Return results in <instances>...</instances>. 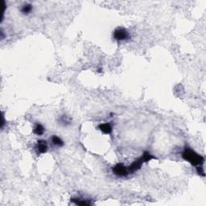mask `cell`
<instances>
[{
    "label": "cell",
    "mask_w": 206,
    "mask_h": 206,
    "mask_svg": "<svg viewBox=\"0 0 206 206\" xmlns=\"http://www.w3.org/2000/svg\"><path fill=\"white\" fill-rule=\"evenodd\" d=\"M98 129L105 135H109L112 132V126L110 123H101L98 126Z\"/></svg>",
    "instance_id": "obj_6"
},
{
    "label": "cell",
    "mask_w": 206,
    "mask_h": 206,
    "mask_svg": "<svg viewBox=\"0 0 206 206\" xmlns=\"http://www.w3.org/2000/svg\"><path fill=\"white\" fill-rule=\"evenodd\" d=\"M71 201L73 202V203H74L75 204L81 205V206H87V205H90V204H92V203L89 201L79 199V198H73V199H71Z\"/></svg>",
    "instance_id": "obj_7"
},
{
    "label": "cell",
    "mask_w": 206,
    "mask_h": 206,
    "mask_svg": "<svg viewBox=\"0 0 206 206\" xmlns=\"http://www.w3.org/2000/svg\"><path fill=\"white\" fill-rule=\"evenodd\" d=\"M51 140L54 145L57 146V147H63L64 144H65L63 140H62L60 137H58V136L56 135L52 136L51 138Z\"/></svg>",
    "instance_id": "obj_9"
},
{
    "label": "cell",
    "mask_w": 206,
    "mask_h": 206,
    "mask_svg": "<svg viewBox=\"0 0 206 206\" xmlns=\"http://www.w3.org/2000/svg\"><path fill=\"white\" fill-rule=\"evenodd\" d=\"M113 172L115 175L118 176H126L128 175V170L127 168L122 164H117L113 168Z\"/></svg>",
    "instance_id": "obj_3"
},
{
    "label": "cell",
    "mask_w": 206,
    "mask_h": 206,
    "mask_svg": "<svg viewBox=\"0 0 206 206\" xmlns=\"http://www.w3.org/2000/svg\"><path fill=\"white\" fill-rule=\"evenodd\" d=\"M61 122H62V124L65 125V126H66V125H69L71 123V121H72V119H71L70 118L68 117V116H67V115H63L62 117H61Z\"/></svg>",
    "instance_id": "obj_12"
},
{
    "label": "cell",
    "mask_w": 206,
    "mask_h": 206,
    "mask_svg": "<svg viewBox=\"0 0 206 206\" xmlns=\"http://www.w3.org/2000/svg\"><path fill=\"white\" fill-rule=\"evenodd\" d=\"M182 158L184 160L190 163L192 165L197 167L201 166L204 162V157L189 148H186L184 151H183Z\"/></svg>",
    "instance_id": "obj_1"
},
{
    "label": "cell",
    "mask_w": 206,
    "mask_h": 206,
    "mask_svg": "<svg viewBox=\"0 0 206 206\" xmlns=\"http://www.w3.org/2000/svg\"><path fill=\"white\" fill-rule=\"evenodd\" d=\"M143 164H144V161H143L142 156L138 158V159H136L135 160V161L127 168L128 173H134V172H135V171H137L138 170H139Z\"/></svg>",
    "instance_id": "obj_4"
},
{
    "label": "cell",
    "mask_w": 206,
    "mask_h": 206,
    "mask_svg": "<svg viewBox=\"0 0 206 206\" xmlns=\"http://www.w3.org/2000/svg\"><path fill=\"white\" fill-rule=\"evenodd\" d=\"M142 158H143L144 163H148V162L151 161V159H156V158H155L154 155H152V154H151L149 151H144V152H143V155H142Z\"/></svg>",
    "instance_id": "obj_10"
},
{
    "label": "cell",
    "mask_w": 206,
    "mask_h": 206,
    "mask_svg": "<svg viewBox=\"0 0 206 206\" xmlns=\"http://www.w3.org/2000/svg\"><path fill=\"white\" fill-rule=\"evenodd\" d=\"M35 148L37 150L38 153L40 154H45L48 151V143L45 140H39L37 141V144L35 146Z\"/></svg>",
    "instance_id": "obj_5"
},
{
    "label": "cell",
    "mask_w": 206,
    "mask_h": 206,
    "mask_svg": "<svg viewBox=\"0 0 206 206\" xmlns=\"http://www.w3.org/2000/svg\"><path fill=\"white\" fill-rule=\"evenodd\" d=\"M197 172L198 175H200V176H204V168H202V165L201 166H197Z\"/></svg>",
    "instance_id": "obj_13"
},
{
    "label": "cell",
    "mask_w": 206,
    "mask_h": 206,
    "mask_svg": "<svg viewBox=\"0 0 206 206\" xmlns=\"http://www.w3.org/2000/svg\"><path fill=\"white\" fill-rule=\"evenodd\" d=\"M45 127H44V126L40 124V123L35 124V127L33 129V133L35 134V135H42L43 134L45 133Z\"/></svg>",
    "instance_id": "obj_8"
},
{
    "label": "cell",
    "mask_w": 206,
    "mask_h": 206,
    "mask_svg": "<svg viewBox=\"0 0 206 206\" xmlns=\"http://www.w3.org/2000/svg\"><path fill=\"white\" fill-rule=\"evenodd\" d=\"M114 38L116 40H126L130 38V34L125 28H118L114 32Z\"/></svg>",
    "instance_id": "obj_2"
},
{
    "label": "cell",
    "mask_w": 206,
    "mask_h": 206,
    "mask_svg": "<svg viewBox=\"0 0 206 206\" xmlns=\"http://www.w3.org/2000/svg\"><path fill=\"white\" fill-rule=\"evenodd\" d=\"M32 11V6L29 3H27V4L24 5L21 8V12L24 15L29 14Z\"/></svg>",
    "instance_id": "obj_11"
}]
</instances>
